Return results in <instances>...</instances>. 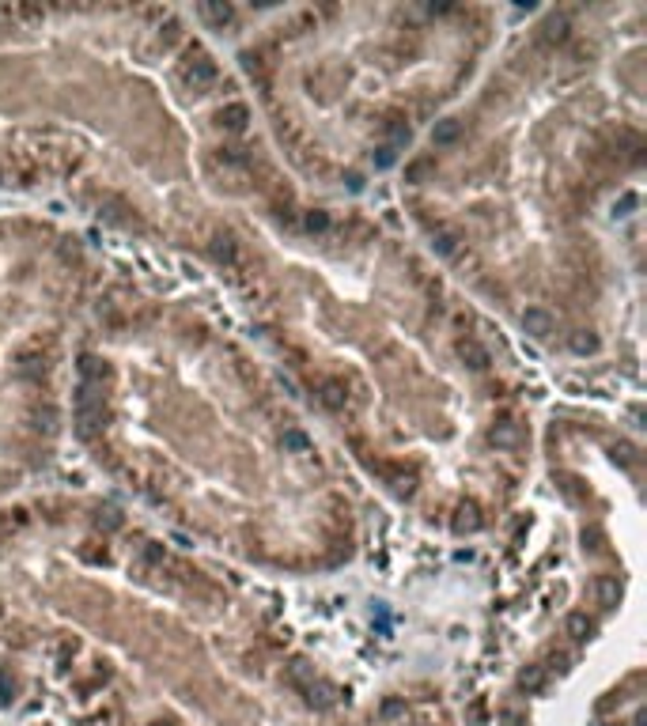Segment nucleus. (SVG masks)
I'll use <instances>...</instances> for the list:
<instances>
[{
  "label": "nucleus",
  "mask_w": 647,
  "mask_h": 726,
  "mask_svg": "<svg viewBox=\"0 0 647 726\" xmlns=\"http://www.w3.org/2000/svg\"><path fill=\"white\" fill-rule=\"evenodd\" d=\"M182 80L190 91H205V87H212L216 83V64L208 61V57H190V64H185V72H182Z\"/></svg>",
  "instance_id": "nucleus-1"
},
{
  "label": "nucleus",
  "mask_w": 647,
  "mask_h": 726,
  "mask_svg": "<svg viewBox=\"0 0 647 726\" xmlns=\"http://www.w3.org/2000/svg\"><path fill=\"white\" fill-rule=\"evenodd\" d=\"M216 125L224 129V133H243V129L250 125V110L246 103H227L216 110Z\"/></svg>",
  "instance_id": "nucleus-2"
},
{
  "label": "nucleus",
  "mask_w": 647,
  "mask_h": 726,
  "mask_svg": "<svg viewBox=\"0 0 647 726\" xmlns=\"http://www.w3.org/2000/svg\"><path fill=\"white\" fill-rule=\"evenodd\" d=\"M98 427H103V405H80V409H76V435L95 439Z\"/></svg>",
  "instance_id": "nucleus-3"
},
{
  "label": "nucleus",
  "mask_w": 647,
  "mask_h": 726,
  "mask_svg": "<svg viewBox=\"0 0 647 726\" xmlns=\"http://www.w3.org/2000/svg\"><path fill=\"white\" fill-rule=\"evenodd\" d=\"M488 439L500 450H511V446H519V439H522V424L511 420V416H503V420H496V427L488 432Z\"/></svg>",
  "instance_id": "nucleus-4"
},
{
  "label": "nucleus",
  "mask_w": 647,
  "mask_h": 726,
  "mask_svg": "<svg viewBox=\"0 0 647 726\" xmlns=\"http://www.w3.org/2000/svg\"><path fill=\"white\" fill-rule=\"evenodd\" d=\"M522 329H526L530 337H549V333H553V318H549V311H542V306H526Z\"/></svg>",
  "instance_id": "nucleus-5"
},
{
  "label": "nucleus",
  "mask_w": 647,
  "mask_h": 726,
  "mask_svg": "<svg viewBox=\"0 0 647 726\" xmlns=\"http://www.w3.org/2000/svg\"><path fill=\"white\" fill-rule=\"evenodd\" d=\"M458 137H462V121H458V117L435 121V129H432V144L435 148H451V144H458Z\"/></svg>",
  "instance_id": "nucleus-6"
},
{
  "label": "nucleus",
  "mask_w": 647,
  "mask_h": 726,
  "mask_svg": "<svg viewBox=\"0 0 647 726\" xmlns=\"http://www.w3.org/2000/svg\"><path fill=\"white\" fill-rule=\"evenodd\" d=\"M458 246H462V238H458L454 227H435V231H432V250H435L440 258H454Z\"/></svg>",
  "instance_id": "nucleus-7"
},
{
  "label": "nucleus",
  "mask_w": 647,
  "mask_h": 726,
  "mask_svg": "<svg viewBox=\"0 0 647 726\" xmlns=\"http://www.w3.org/2000/svg\"><path fill=\"white\" fill-rule=\"evenodd\" d=\"M458 356H462L474 371H485V367H488V352L481 348L477 340H469V337H466V340H458Z\"/></svg>",
  "instance_id": "nucleus-8"
},
{
  "label": "nucleus",
  "mask_w": 647,
  "mask_h": 726,
  "mask_svg": "<svg viewBox=\"0 0 647 726\" xmlns=\"http://www.w3.org/2000/svg\"><path fill=\"white\" fill-rule=\"evenodd\" d=\"M80 375H84V386H103L106 363L95 359V356H80Z\"/></svg>",
  "instance_id": "nucleus-9"
},
{
  "label": "nucleus",
  "mask_w": 647,
  "mask_h": 726,
  "mask_svg": "<svg viewBox=\"0 0 647 726\" xmlns=\"http://www.w3.org/2000/svg\"><path fill=\"white\" fill-rule=\"evenodd\" d=\"M481 511L474 507V503H462V507H458V514H454V530L458 534H474V530H481Z\"/></svg>",
  "instance_id": "nucleus-10"
},
{
  "label": "nucleus",
  "mask_w": 647,
  "mask_h": 726,
  "mask_svg": "<svg viewBox=\"0 0 647 726\" xmlns=\"http://www.w3.org/2000/svg\"><path fill=\"white\" fill-rule=\"evenodd\" d=\"M595 590H598V605H602V609H613V605H617V598H621V582L613 579V575H602Z\"/></svg>",
  "instance_id": "nucleus-11"
},
{
  "label": "nucleus",
  "mask_w": 647,
  "mask_h": 726,
  "mask_svg": "<svg viewBox=\"0 0 647 726\" xmlns=\"http://www.w3.org/2000/svg\"><path fill=\"white\" fill-rule=\"evenodd\" d=\"M519 688L522 692H542L545 688V666H526L519 674Z\"/></svg>",
  "instance_id": "nucleus-12"
},
{
  "label": "nucleus",
  "mask_w": 647,
  "mask_h": 726,
  "mask_svg": "<svg viewBox=\"0 0 647 726\" xmlns=\"http://www.w3.org/2000/svg\"><path fill=\"white\" fill-rule=\"evenodd\" d=\"M201 16L208 19V23L224 27V23H231V19H235V8L231 4H201Z\"/></svg>",
  "instance_id": "nucleus-13"
},
{
  "label": "nucleus",
  "mask_w": 647,
  "mask_h": 726,
  "mask_svg": "<svg viewBox=\"0 0 647 726\" xmlns=\"http://www.w3.org/2000/svg\"><path fill=\"white\" fill-rule=\"evenodd\" d=\"M345 401H348V393H345L341 382H326V386H322V405H326V409L337 413V409H345Z\"/></svg>",
  "instance_id": "nucleus-14"
},
{
  "label": "nucleus",
  "mask_w": 647,
  "mask_h": 726,
  "mask_svg": "<svg viewBox=\"0 0 647 726\" xmlns=\"http://www.w3.org/2000/svg\"><path fill=\"white\" fill-rule=\"evenodd\" d=\"M590 632H595V624L587 621V613H572V617H568V635H572L576 643H583Z\"/></svg>",
  "instance_id": "nucleus-15"
},
{
  "label": "nucleus",
  "mask_w": 647,
  "mask_h": 726,
  "mask_svg": "<svg viewBox=\"0 0 647 726\" xmlns=\"http://www.w3.org/2000/svg\"><path fill=\"white\" fill-rule=\"evenodd\" d=\"M432 171H435V159H416V163L405 167V182H424Z\"/></svg>",
  "instance_id": "nucleus-16"
},
{
  "label": "nucleus",
  "mask_w": 647,
  "mask_h": 726,
  "mask_svg": "<svg viewBox=\"0 0 647 726\" xmlns=\"http://www.w3.org/2000/svg\"><path fill=\"white\" fill-rule=\"evenodd\" d=\"M212 254L220 258V261H235V258H239L235 238H231V235H216V242H212Z\"/></svg>",
  "instance_id": "nucleus-17"
},
{
  "label": "nucleus",
  "mask_w": 647,
  "mask_h": 726,
  "mask_svg": "<svg viewBox=\"0 0 647 726\" xmlns=\"http://www.w3.org/2000/svg\"><path fill=\"white\" fill-rule=\"evenodd\" d=\"M280 443H284V450H295V454H307V450H311V439H307L303 432H295V427H292V432H284Z\"/></svg>",
  "instance_id": "nucleus-18"
},
{
  "label": "nucleus",
  "mask_w": 647,
  "mask_h": 726,
  "mask_svg": "<svg viewBox=\"0 0 647 726\" xmlns=\"http://www.w3.org/2000/svg\"><path fill=\"white\" fill-rule=\"evenodd\" d=\"M387 133H390V144L398 148V144H405V140H409V125H405L401 117H390V121H387Z\"/></svg>",
  "instance_id": "nucleus-19"
},
{
  "label": "nucleus",
  "mask_w": 647,
  "mask_h": 726,
  "mask_svg": "<svg viewBox=\"0 0 647 726\" xmlns=\"http://www.w3.org/2000/svg\"><path fill=\"white\" fill-rule=\"evenodd\" d=\"M38 432H46V435H53L57 432V409H53V405H46V409H38Z\"/></svg>",
  "instance_id": "nucleus-20"
},
{
  "label": "nucleus",
  "mask_w": 647,
  "mask_h": 726,
  "mask_svg": "<svg viewBox=\"0 0 647 726\" xmlns=\"http://www.w3.org/2000/svg\"><path fill=\"white\" fill-rule=\"evenodd\" d=\"M572 352H579V356H587V352H598V340L590 337V333H576V337H572Z\"/></svg>",
  "instance_id": "nucleus-21"
},
{
  "label": "nucleus",
  "mask_w": 647,
  "mask_h": 726,
  "mask_svg": "<svg viewBox=\"0 0 647 726\" xmlns=\"http://www.w3.org/2000/svg\"><path fill=\"white\" fill-rule=\"evenodd\" d=\"M303 227L307 231H326V227H330V216H326V212H307Z\"/></svg>",
  "instance_id": "nucleus-22"
},
{
  "label": "nucleus",
  "mask_w": 647,
  "mask_h": 726,
  "mask_svg": "<svg viewBox=\"0 0 647 726\" xmlns=\"http://www.w3.org/2000/svg\"><path fill=\"white\" fill-rule=\"evenodd\" d=\"M394 159H398V148H394V144H382V148H379V156H375L379 167H394Z\"/></svg>",
  "instance_id": "nucleus-23"
},
{
  "label": "nucleus",
  "mask_w": 647,
  "mask_h": 726,
  "mask_svg": "<svg viewBox=\"0 0 647 726\" xmlns=\"http://www.w3.org/2000/svg\"><path fill=\"white\" fill-rule=\"evenodd\" d=\"M613 458H621V461H632L636 454H632V446H629V443H617V446H613Z\"/></svg>",
  "instance_id": "nucleus-24"
},
{
  "label": "nucleus",
  "mask_w": 647,
  "mask_h": 726,
  "mask_svg": "<svg viewBox=\"0 0 647 726\" xmlns=\"http://www.w3.org/2000/svg\"><path fill=\"white\" fill-rule=\"evenodd\" d=\"M405 708V703H398V700H390V703H382V715H398Z\"/></svg>",
  "instance_id": "nucleus-25"
},
{
  "label": "nucleus",
  "mask_w": 647,
  "mask_h": 726,
  "mask_svg": "<svg viewBox=\"0 0 647 726\" xmlns=\"http://www.w3.org/2000/svg\"><path fill=\"white\" fill-rule=\"evenodd\" d=\"M503 722H508V726H519L522 715H519V711H503Z\"/></svg>",
  "instance_id": "nucleus-26"
},
{
  "label": "nucleus",
  "mask_w": 647,
  "mask_h": 726,
  "mask_svg": "<svg viewBox=\"0 0 647 726\" xmlns=\"http://www.w3.org/2000/svg\"><path fill=\"white\" fill-rule=\"evenodd\" d=\"M156 726H167V722H156Z\"/></svg>",
  "instance_id": "nucleus-27"
}]
</instances>
